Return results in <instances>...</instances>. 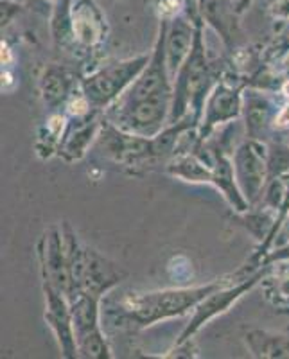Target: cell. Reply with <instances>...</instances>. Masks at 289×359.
<instances>
[{
    "mask_svg": "<svg viewBox=\"0 0 289 359\" xmlns=\"http://www.w3.org/2000/svg\"><path fill=\"white\" fill-rule=\"evenodd\" d=\"M220 290L216 284L194 290H173L160 293H147L140 297H130L124 300V311L139 325H151L163 318L182 314L198 306L212 291Z\"/></svg>",
    "mask_w": 289,
    "mask_h": 359,
    "instance_id": "cell-2",
    "label": "cell"
},
{
    "mask_svg": "<svg viewBox=\"0 0 289 359\" xmlns=\"http://www.w3.org/2000/svg\"><path fill=\"white\" fill-rule=\"evenodd\" d=\"M250 2H252V0H243V2H241V6H239V11H243V9L246 8V4H250Z\"/></svg>",
    "mask_w": 289,
    "mask_h": 359,
    "instance_id": "cell-16",
    "label": "cell"
},
{
    "mask_svg": "<svg viewBox=\"0 0 289 359\" xmlns=\"http://www.w3.org/2000/svg\"><path fill=\"white\" fill-rule=\"evenodd\" d=\"M67 90H69V79L63 74V70H49L45 74V81H43V92L45 99L49 102H56L60 99L65 97Z\"/></svg>",
    "mask_w": 289,
    "mask_h": 359,
    "instance_id": "cell-14",
    "label": "cell"
},
{
    "mask_svg": "<svg viewBox=\"0 0 289 359\" xmlns=\"http://www.w3.org/2000/svg\"><path fill=\"white\" fill-rule=\"evenodd\" d=\"M198 9L201 11L205 20L216 29L217 33H221L224 41L234 36V33L237 31V24L234 11L230 9L227 0H200Z\"/></svg>",
    "mask_w": 289,
    "mask_h": 359,
    "instance_id": "cell-10",
    "label": "cell"
},
{
    "mask_svg": "<svg viewBox=\"0 0 289 359\" xmlns=\"http://www.w3.org/2000/svg\"><path fill=\"white\" fill-rule=\"evenodd\" d=\"M194 40L191 25L182 18H176L173 22L169 33H166V62L169 72L175 74L182 69V62L187 56L191 43Z\"/></svg>",
    "mask_w": 289,
    "mask_h": 359,
    "instance_id": "cell-9",
    "label": "cell"
},
{
    "mask_svg": "<svg viewBox=\"0 0 289 359\" xmlns=\"http://www.w3.org/2000/svg\"><path fill=\"white\" fill-rule=\"evenodd\" d=\"M185 6L191 9L192 17H194V13L198 11V6H200V0H185Z\"/></svg>",
    "mask_w": 289,
    "mask_h": 359,
    "instance_id": "cell-15",
    "label": "cell"
},
{
    "mask_svg": "<svg viewBox=\"0 0 289 359\" xmlns=\"http://www.w3.org/2000/svg\"><path fill=\"white\" fill-rule=\"evenodd\" d=\"M237 172H239V180L245 182L246 194L253 198L259 191L264 178V160L261 155V147L255 144H245L237 153Z\"/></svg>",
    "mask_w": 289,
    "mask_h": 359,
    "instance_id": "cell-8",
    "label": "cell"
},
{
    "mask_svg": "<svg viewBox=\"0 0 289 359\" xmlns=\"http://www.w3.org/2000/svg\"><path fill=\"white\" fill-rule=\"evenodd\" d=\"M98 302V297L81 293V291L70 297L74 336L78 343V351L85 358H110V351L106 347V341L99 329Z\"/></svg>",
    "mask_w": 289,
    "mask_h": 359,
    "instance_id": "cell-3",
    "label": "cell"
},
{
    "mask_svg": "<svg viewBox=\"0 0 289 359\" xmlns=\"http://www.w3.org/2000/svg\"><path fill=\"white\" fill-rule=\"evenodd\" d=\"M63 294H65L63 291L45 280V298H47L45 318L51 323L58 339L62 343L63 354L67 358H72L78 351V343H76V336H74L72 309H70V304H67V300L63 298Z\"/></svg>",
    "mask_w": 289,
    "mask_h": 359,
    "instance_id": "cell-6",
    "label": "cell"
},
{
    "mask_svg": "<svg viewBox=\"0 0 289 359\" xmlns=\"http://www.w3.org/2000/svg\"><path fill=\"white\" fill-rule=\"evenodd\" d=\"M237 114V101L232 90L217 88L208 107V124H216L223 118L232 117Z\"/></svg>",
    "mask_w": 289,
    "mask_h": 359,
    "instance_id": "cell-13",
    "label": "cell"
},
{
    "mask_svg": "<svg viewBox=\"0 0 289 359\" xmlns=\"http://www.w3.org/2000/svg\"><path fill=\"white\" fill-rule=\"evenodd\" d=\"M146 63V56L137 57V60H130V62L106 67L94 76H90L83 83L86 101L98 108L114 101L131 81H135V78L144 70Z\"/></svg>",
    "mask_w": 289,
    "mask_h": 359,
    "instance_id": "cell-4",
    "label": "cell"
},
{
    "mask_svg": "<svg viewBox=\"0 0 289 359\" xmlns=\"http://www.w3.org/2000/svg\"><path fill=\"white\" fill-rule=\"evenodd\" d=\"M257 278L259 277L252 278V280L245 282V284H241V286H237L236 290L212 291L208 297H205L203 300H201V304H198V313H196L194 320H192V325H189V329L184 332V338L182 339H185L189 334H192V332L201 325V323H205L208 318H212L214 314L223 313V311L227 309V307L236 300V298L241 297V293H245L246 290H250V287L255 284Z\"/></svg>",
    "mask_w": 289,
    "mask_h": 359,
    "instance_id": "cell-7",
    "label": "cell"
},
{
    "mask_svg": "<svg viewBox=\"0 0 289 359\" xmlns=\"http://www.w3.org/2000/svg\"><path fill=\"white\" fill-rule=\"evenodd\" d=\"M246 343L252 352L261 358H289V338L253 331L246 334Z\"/></svg>",
    "mask_w": 289,
    "mask_h": 359,
    "instance_id": "cell-12",
    "label": "cell"
},
{
    "mask_svg": "<svg viewBox=\"0 0 289 359\" xmlns=\"http://www.w3.org/2000/svg\"><path fill=\"white\" fill-rule=\"evenodd\" d=\"M207 78V62H205L203 45H201V31L198 27L194 33V49L191 50L187 63L180 69L178 85H176L175 94V108H173V121L184 114L189 101H192L194 95H198L205 88V79Z\"/></svg>",
    "mask_w": 289,
    "mask_h": 359,
    "instance_id": "cell-5",
    "label": "cell"
},
{
    "mask_svg": "<svg viewBox=\"0 0 289 359\" xmlns=\"http://www.w3.org/2000/svg\"><path fill=\"white\" fill-rule=\"evenodd\" d=\"M166 33L167 25L162 24L155 56L144 70L142 76L133 81L119 102L115 121L123 130L133 131L140 137L155 135L162 128L163 118L171 101V85L167 79L166 62Z\"/></svg>",
    "mask_w": 289,
    "mask_h": 359,
    "instance_id": "cell-1",
    "label": "cell"
},
{
    "mask_svg": "<svg viewBox=\"0 0 289 359\" xmlns=\"http://www.w3.org/2000/svg\"><path fill=\"white\" fill-rule=\"evenodd\" d=\"M72 31L74 34L86 45H92L99 40L101 33V18L94 4L81 2L76 8L72 17Z\"/></svg>",
    "mask_w": 289,
    "mask_h": 359,
    "instance_id": "cell-11",
    "label": "cell"
}]
</instances>
